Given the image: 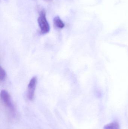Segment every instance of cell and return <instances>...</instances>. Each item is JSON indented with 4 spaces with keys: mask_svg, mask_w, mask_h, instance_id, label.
Listing matches in <instances>:
<instances>
[{
    "mask_svg": "<svg viewBox=\"0 0 128 129\" xmlns=\"http://www.w3.org/2000/svg\"><path fill=\"white\" fill-rule=\"evenodd\" d=\"M1 98L5 106L9 110L10 113L13 116H15L16 114L15 107L12 102L10 95L8 91L5 90L1 91Z\"/></svg>",
    "mask_w": 128,
    "mask_h": 129,
    "instance_id": "cell-1",
    "label": "cell"
},
{
    "mask_svg": "<svg viewBox=\"0 0 128 129\" xmlns=\"http://www.w3.org/2000/svg\"><path fill=\"white\" fill-rule=\"evenodd\" d=\"M38 22L40 29L41 34H46L49 32L50 26L46 17L45 11L43 10L40 12L39 16L38 19Z\"/></svg>",
    "mask_w": 128,
    "mask_h": 129,
    "instance_id": "cell-2",
    "label": "cell"
},
{
    "mask_svg": "<svg viewBox=\"0 0 128 129\" xmlns=\"http://www.w3.org/2000/svg\"><path fill=\"white\" fill-rule=\"evenodd\" d=\"M37 82V77L34 76L31 79L28 85L27 97L30 101H32L34 98Z\"/></svg>",
    "mask_w": 128,
    "mask_h": 129,
    "instance_id": "cell-3",
    "label": "cell"
},
{
    "mask_svg": "<svg viewBox=\"0 0 128 129\" xmlns=\"http://www.w3.org/2000/svg\"><path fill=\"white\" fill-rule=\"evenodd\" d=\"M53 23L55 26L58 28L62 29L64 27V23L58 16L54 17L53 19Z\"/></svg>",
    "mask_w": 128,
    "mask_h": 129,
    "instance_id": "cell-4",
    "label": "cell"
},
{
    "mask_svg": "<svg viewBox=\"0 0 128 129\" xmlns=\"http://www.w3.org/2000/svg\"><path fill=\"white\" fill-rule=\"evenodd\" d=\"M103 129H119V125L117 122H113L104 126Z\"/></svg>",
    "mask_w": 128,
    "mask_h": 129,
    "instance_id": "cell-5",
    "label": "cell"
},
{
    "mask_svg": "<svg viewBox=\"0 0 128 129\" xmlns=\"http://www.w3.org/2000/svg\"><path fill=\"white\" fill-rule=\"evenodd\" d=\"M6 73L5 70L2 67L0 68V80L1 82L4 81L6 77Z\"/></svg>",
    "mask_w": 128,
    "mask_h": 129,
    "instance_id": "cell-6",
    "label": "cell"
},
{
    "mask_svg": "<svg viewBox=\"0 0 128 129\" xmlns=\"http://www.w3.org/2000/svg\"><path fill=\"white\" fill-rule=\"evenodd\" d=\"M46 1H50V0H46Z\"/></svg>",
    "mask_w": 128,
    "mask_h": 129,
    "instance_id": "cell-7",
    "label": "cell"
}]
</instances>
